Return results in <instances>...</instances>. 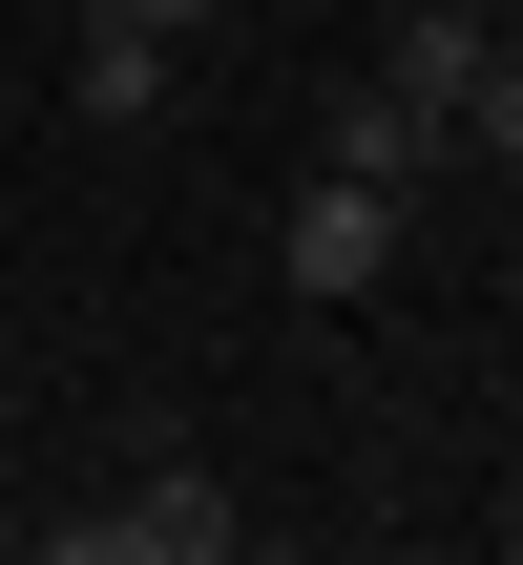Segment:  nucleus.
Here are the masks:
<instances>
[{
    "label": "nucleus",
    "instance_id": "nucleus-4",
    "mask_svg": "<svg viewBox=\"0 0 523 565\" xmlns=\"http://www.w3.org/2000/svg\"><path fill=\"white\" fill-rule=\"evenodd\" d=\"M314 168H356V189H398V210H419V168H440V126H419L398 84H335V147H314Z\"/></svg>",
    "mask_w": 523,
    "mask_h": 565
},
{
    "label": "nucleus",
    "instance_id": "nucleus-2",
    "mask_svg": "<svg viewBox=\"0 0 523 565\" xmlns=\"http://www.w3.org/2000/svg\"><path fill=\"white\" fill-rule=\"evenodd\" d=\"M377 273H398V189H356V168H314V189H293V294H314V315H356Z\"/></svg>",
    "mask_w": 523,
    "mask_h": 565
},
{
    "label": "nucleus",
    "instance_id": "nucleus-1",
    "mask_svg": "<svg viewBox=\"0 0 523 565\" xmlns=\"http://www.w3.org/2000/svg\"><path fill=\"white\" fill-rule=\"evenodd\" d=\"M231 545V503L189 482V461H147L126 503H84V524H42V565H210Z\"/></svg>",
    "mask_w": 523,
    "mask_h": 565
},
{
    "label": "nucleus",
    "instance_id": "nucleus-6",
    "mask_svg": "<svg viewBox=\"0 0 523 565\" xmlns=\"http://www.w3.org/2000/svg\"><path fill=\"white\" fill-rule=\"evenodd\" d=\"M84 21H147V42H189V21H210V0H84Z\"/></svg>",
    "mask_w": 523,
    "mask_h": 565
},
{
    "label": "nucleus",
    "instance_id": "nucleus-3",
    "mask_svg": "<svg viewBox=\"0 0 523 565\" xmlns=\"http://www.w3.org/2000/svg\"><path fill=\"white\" fill-rule=\"evenodd\" d=\"M482 42H503V21H482V0H377V84H398V105H419V126H440V105H461V84H482Z\"/></svg>",
    "mask_w": 523,
    "mask_h": 565
},
{
    "label": "nucleus",
    "instance_id": "nucleus-5",
    "mask_svg": "<svg viewBox=\"0 0 523 565\" xmlns=\"http://www.w3.org/2000/svg\"><path fill=\"white\" fill-rule=\"evenodd\" d=\"M63 105H84V126H147V105H168V42H147V21H84Z\"/></svg>",
    "mask_w": 523,
    "mask_h": 565
},
{
    "label": "nucleus",
    "instance_id": "nucleus-7",
    "mask_svg": "<svg viewBox=\"0 0 523 565\" xmlns=\"http://www.w3.org/2000/svg\"><path fill=\"white\" fill-rule=\"evenodd\" d=\"M503 63H523V21H503Z\"/></svg>",
    "mask_w": 523,
    "mask_h": 565
}]
</instances>
